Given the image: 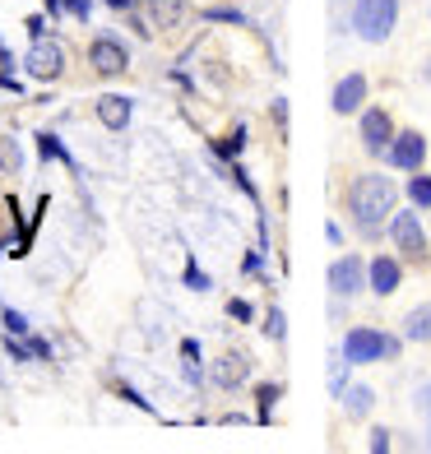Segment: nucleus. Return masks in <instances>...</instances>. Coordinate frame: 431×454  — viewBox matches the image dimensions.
<instances>
[{
  "label": "nucleus",
  "instance_id": "nucleus-1",
  "mask_svg": "<svg viewBox=\"0 0 431 454\" xmlns=\"http://www.w3.org/2000/svg\"><path fill=\"white\" fill-rule=\"evenodd\" d=\"M395 204H399V191H395V181L389 176H376V172H366L353 181V191H348V209H353V218L362 223V232H376V227L395 214Z\"/></svg>",
  "mask_w": 431,
  "mask_h": 454
},
{
  "label": "nucleus",
  "instance_id": "nucleus-2",
  "mask_svg": "<svg viewBox=\"0 0 431 454\" xmlns=\"http://www.w3.org/2000/svg\"><path fill=\"white\" fill-rule=\"evenodd\" d=\"M343 357H348V366H372V362H385V357H399V339L380 334L372 325H357L343 334Z\"/></svg>",
  "mask_w": 431,
  "mask_h": 454
},
{
  "label": "nucleus",
  "instance_id": "nucleus-3",
  "mask_svg": "<svg viewBox=\"0 0 431 454\" xmlns=\"http://www.w3.org/2000/svg\"><path fill=\"white\" fill-rule=\"evenodd\" d=\"M399 24V0H353V28L362 43H385Z\"/></svg>",
  "mask_w": 431,
  "mask_h": 454
},
{
  "label": "nucleus",
  "instance_id": "nucleus-4",
  "mask_svg": "<svg viewBox=\"0 0 431 454\" xmlns=\"http://www.w3.org/2000/svg\"><path fill=\"white\" fill-rule=\"evenodd\" d=\"M389 241L408 260H427V232H422L418 214H389Z\"/></svg>",
  "mask_w": 431,
  "mask_h": 454
},
{
  "label": "nucleus",
  "instance_id": "nucleus-5",
  "mask_svg": "<svg viewBox=\"0 0 431 454\" xmlns=\"http://www.w3.org/2000/svg\"><path fill=\"white\" fill-rule=\"evenodd\" d=\"M385 158H389V168H399V172H418L422 158H427V139L418 130H399L395 139H389Z\"/></svg>",
  "mask_w": 431,
  "mask_h": 454
},
{
  "label": "nucleus",
  "instance_id": "nucleus-6",
  "mask_svg": "<svg viewBox=\"0 0 431 454\" xmlns=\"http://www.w3.org/2000/svg\"><path fill=\"white\" fill-rule=\"evenodd\" d=\"M24 66H28L33 79H56L66 70V51H60V43H51V37H33V51L24 56Z\"/></svg>",
  "mask_w": 431,
  "mask_h": 454
},
{
  "label": "nucleus",
  "instance_id": "nucleus-7",
  "mask_svg": "<svg viewBox=\"0 0 431 454\" xmlns=\"http://www.w3.org/2000/svg\"><path fill=\"white\" fill-rule=\"evenodd\" d=\"M330 287H334V297H357L362 287H366V264L362 255H339L330 264Z\"/></svg>",
  "mask_w": 431,
  "mask_h": 454
},
{
  "label": "nucleus",
  "instance_id": "nucleus-8",
  "mask_svg": "<svg viewBox=\"0 0 431 454\" xmlns=\"http://www.w3.org/2000/svg\"><path fill=\"white\" fill-rule=\"evenodd\" d=\"M389 139H395V121L380 107H362V149L366 153H385Z\"/></svg>",
  "mask_w": 431,
  "mask_h": 454
},
{
  "label": "nucleus",
  "instance_id": "nucleus-9",
  "mask_svg": "<svg viewBox=\"0 0 431 454\" xmlns=\"http://www.w3.org/2000/svg\"><path fill=\"white\" fill-rule=\"evenodd\" d=\"M404 283V264L395 255H376L372 264H366V287H372L376 297H395Z\"/></svg>",
  "mask_w": 431,
  "mask_h": 454
},
{
  "label": "nucleus",
  "instance_id": "nucleus-10",
  "mask_svg": "<svg viewBox=\"0 0 431 454\" xmlns=\"http://www.w3.org/2000/svg\"><path fill=\"white\" fill-rule=\"evenodd\" d=\"M89 66L98 74H121V70L130 66V56H126V47H121L116 37H98V43L89 47Z\"/></svg>",
  "mask_w": 431,
  "mask_h": 454
},
{
  "label": "nucleus",
  "instance_id": "nucleus-11",
  "mask_svg": "<svg viewBox=\"0 0 431 454\" xmlns=\"http://www.w3.org/2000/svg\"><path fill=\"white\" fill-rule=\"evenodd\" d=\"M334 112L339 116H357V107L366 102V74H343L339 84H334Z\"/></svg>",
  "mask_w": 431,
  "mask_h": 454
},
{
  "label": "nucleus",
  "instance_id": "nucleus-12",
  "mask_svg": "<svg viewBox=\"0 0 431 454\" xmlns=\"http://www.w3.org/2000/svg\"><path fill=\"white\" fill-rule=\"evenodd\" d=\"M98 121H102L107 130H126V126H130V98H121V93L98 98Z\"/></svg>",
  "mask_w": 431,
  "mask_h": 454
},
{
  "label": "nucleus",
  "instance_id": "nucleus-13",
  "mask_svg": "<svg viewBox=\"0 0 431 454\" xmlns=\"http://www.w3.org/2000/svg\"><path fill=\"white\" fill-rule=\"evenodd\" d=\"M241 380H246V357H237V353L218 357V366H214V385H223V389H237Z\"/></svg>",
  "mask_w": 431,
  "mask_h": 454
},
{
  "label": "nucleus",
  "instance_id": "nucleus-14",
  "mask_svg": "<svg viewBox=\"0 0 431 454\" xmlns=\"http://www.w3.org/2000/svg\"><path fill=\"white\" fill-rule=\"evenodd\" d=\"M149 14H153V28H176L186 5L181 0H149Z\"/></svg>",
  "mask_w": 431,
  "mask_h": 454
},
{
  "label": "nucleus",
  "instance_id": "nucleus-15",
  "mask_svg": "<svg viewBox=\"0 0 431 454\" xmlns=\"http://www.w3.org/2000/svg\"><path fill=\"white\" fill-rule=\"evenodd\" d=\"M404 334L413 339V343H431V301H427V306H418V311H408Z\"/></svg>",
  "mask_w": 431,
  "mask_h": 454
},
{
  "label": "nucleus",
  "instance_id": "nucleus-16",
  "mask_svg": "<svg viewBox=\"0 0 431 454\" xmlns=\"http://www.w3.org/2000/svg\"><path fill=\"white\" fill-rule=\"evenodd\" d=\"M372 389H366V385H353V389H343V412H348V418H366V412H372Z\"/></svg>",
  "mask_w": 431,
  "mask_h": 454
},
{
  "label": "nucleus",
  "instance_id": "nucleus-17",
  "mask_svg": "<svg viewBox=\"0 0 431 454\" xmlns=\"http://www.w3.org/2000/svg\"><path fill=\"white\" fill-rule=\"evenodd\" d=\"M408 200H413L418 209H431V176H413V181H408Z\"/></svg>",
  "mask_w": 431,
  "mask_h": 454
},
{
  "label": "nucleus",
  "instance_id": "nucleus-18",
  "mask_svg": "<svg viewBox=\"0 0 431 454\" xmlns=\"http://www.w3.org/2000/svg\"><path fill=\"white\" fill-rule=\"evenodd\" d=\"M274 403H278V389H274V385H264V389H260V418H264V422H270Z\"/></svg>",
  "mask_w": 431,
  "mask_h": 454
},
{
  "label": "nucleus",
  "instance_id": "nucleus-19",
  "mask_svg": "<svg viewBox=\"0 0 431 454\" xmlns=\"http://www.w3.org/2000/svg\"><path fill=\"white\" fill-rule=\"evenodd\" d=\"M283 329H287L283 311H270V325H264V334H270V339H283Z\"/></svg>",
  "mask_w": 431,
  "mask_h": 454
},
{
  "label": "nucleus",
  "instance_id": "nucleus-20",
  "mask_svg": "<svg viewBox=\"0 0 431 454\" xmlns=\"http://www.w3.org/2000/svg\"><path fill=\"white\" fill-rule=\"evenodd\" d=\"M43 153H47V158H66V162H70V153L60 149V139H56V135H43Z\"/></svg>",
  "mask_w": 431,
  "mask_h": 454
},
{
  "label": "nucleus",
  "instance_id": "nucleus-21",
  "mask_svg": "<svg viewBox=\"0 0 431 454\" xmlns=\"http://www.w3.org/2000/svg\"><path fill=\"white\" fill-rule=\"evenodd\" d=\"M5 329H10V334H28V320L19 311H5Z\"/></svg>",
  "mask_w": 431,
  "mask_h": 454
},
{
  "label": "nucleus",
  "instance_id": "nucleus-22",
  "mask_svg": "<svg viewBox=\"0 0 431 454\" xmlns=\"http://www.w3.org/2000/svg\"><path fill=\"white\" fill-rule=\"evenodd\" d=\"M228 316L232 320H251L255 311H251V301H228Z\"/></svg>",
  "mask_w": 431,
  "mask_h": 454
},
{
  "label": "nucleus",
  "instance_id": "nucleus-23",
  "mask_svg": "<svg viewBox=\"0 0 431 454\" xmlns=\"http://www.w3.org/2000/svg\"><path fill=\"white\" fill-rule=\"evenodd\" d=\"M186 287H195V293H204V287H209V278H204V274L195 270V264H191V270H186Z\"/></svg>",
  "mask_w": 431,
  "mask_h": 454
},
{
  "label": "nucleus",
  "instance_id": "nucleus-24",
  "mask_svg": "<svg viewBox=\"0 0 431 454\" xmlns=\"http://www.w3.org/2000/svg\"><path fill=\"white\" fill-rule=\"evenodd\" d=\"M0 162H5V168H19V149H14V144H0Z\"/></svg>",
  "mask_w": 431,
  "mask_h": 454
},
{
  "label": "nucleus",
  "instance_id": "nucleus-25",
  "mask_svg": "<svg viewBox=\"0 0 431 454\" xmlns=\"http://www.w3.org/2000/svg\"><path fill=\"white\" fill-rule=\"evenodd\" d=\"M209 19H223V24H246L237 10H209Z\"/></svg>",
  "mask_w": 431,
  "mask_h": 454
},
{
  "label": "nucleus",
  "instance_id": "nucleus-26",
  "mask_svg": "<svg viewBox=\"0 0 431 454\" xmlns=\"http://www.w3.org/2000/svg\"><path fill=\"white\" fill-rule=\"evenodd\" d=\"M5 348H10V357H14V362H28V353H33V348H24V343H14V339H10Z\"/></svg>",
  "mask_w": 431,
  "mask_h": 454
},
{
  "label": "nucleus",
  "instance_id": "nucleus-27",
  "mask_svg": "<svg viewBox=\"0 0 431 454\" xmlns=\"http://www.w3.org/2000/svg\"><path fill=\"white\" fill-rule=\"evenodd\" d=\"M372 450H376V454L389 450V431H372Z\"/></svg>",
  "mask_w": 431,
  "mask_h": 454
},
{
  "label": "nucleus",
  "instance_id": "nucleus-28",
  "mask_svg": "<svg viewBox=\"0 0 431 454\" xmlns=\"http://www.w3.org/2000/svg\"><path fill=\"white\" fill-rule=\"evenodd\" d=\"M418 399H422V412H427V445H431V389H422Z\"/></svg>",
  "mask_w": 431,
  "mask_h": 454
},
{
  "label": "nucleus",
  "instance_id": "nucleus-29",
  "mask_svg": "<svg viewBox=\"0 0 431 454\" xmlns=\"http://www.w3.org/2000/svg\"><path fill=\"white\" fill-rule=\"evenodd\" d=\"M70 5V14H79V19H89V0H66Z\"/></svg>",
  "mask_w": 431,
  "mask_h": 454
},
{
  "label": "nucleus",
  "instance_id": "nucleus-30",
  "mask_svg": "<svg viewBox=\"0 0 431 454\" xmlns=\"http://www.w3.org/2000/svg\"><path fill=\"white\" fill-rule=\"evenodd\" d=\"M28 33L33 37H47V19H28Z\"/></svg>",
  "mask_w": 431,
  "mask_h": 454
},
{
  "label": "nucleus",
  "instance_id": "nucleus-31",
  "mask_svg": "<svg viewBox=\"0 0 431 454\" xmlns=\"http://www.w3.org/2000/svg\"><path fill=\"white\" fill-rule=\"evenodd\" d=\"M112 5H116V10H126V5H130V0H112Z\"/></svg>",
  "mask_w": 431,
  "mask_h": 454
}]
</instances>
